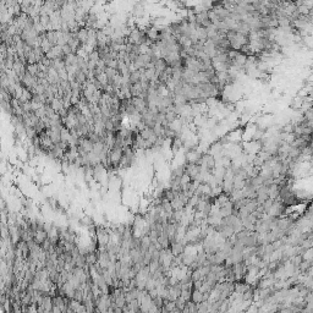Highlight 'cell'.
Instances as JSON below:
<instances>
[{"mask_svg":"<svg viewBox=\"0 0 313 313\" xmlns=\"http://www.w3.org/2000/svg\"><path fill=\"white\" fill-rule=\"evenodd\" d=\"M132 14L135 17H142L144 15V8H143V4L142 3H137L135 4L133 9H132Z\"/></svg>","mask_w":313,"mask_h":313,"instance_id":"7a4b0ae2","label":"cell"},{"mask_svg":"<svg viewBox=\"0 0 313 313\" xmlns=\"http://www.w3.org/2000/svg\"><path fill=\"white\" fill-rule=\"evenodd\" d=\"M193 300H195L196 302H199V301L202 300V293H201L199 291H195V292H193Z\"/></svg>","mask_w":313,"mask_h":313,"instance_id":"277c9868","label":"cell"},{"mask_svg":"<svg viewBox=\"0 0 313 313\" xmlns=\"http://www.w3.org/2000/svg\"><path fill=\"white\" fill-rule=\"evenodd\" d=\"M45 35H47V39L49 41V43L53 47L58 45V32L57 31H48L45 33Z\"/></svg>","mask_w":313,"mask_h":313,"instance_id":"6da1fadb","label":"cell"},{"mask_svg":"<svg viewBox=\"0 0 313 313\" xmlns=\"http://www.w3.org/2000/svg\"><path fill=\"white\" fill-rule=\"evenodd\" d=\"M171 254H180L181 252H182V247H181V245L179 244V242H173V245H171Z\"/></svg>","mask_w":313,"mask_h":313,"instance_id":"3957f363","label":"cell"}]
</instances>
